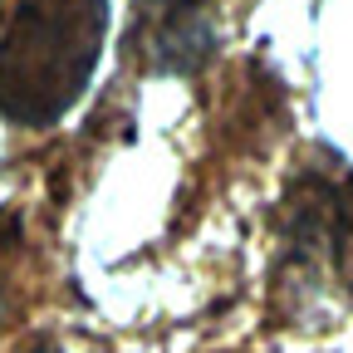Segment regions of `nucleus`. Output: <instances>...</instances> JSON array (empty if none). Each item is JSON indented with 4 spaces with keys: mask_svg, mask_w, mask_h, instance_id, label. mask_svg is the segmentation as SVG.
<instances>
[{
    "mask_svg": "<svg viewBox=\"0 0 353 353\" xmlns=\"http://www.w3.org/2000/svg\"><path fill=\"white\" fill-rule=\"evenodd\" d=\"M108 34V0H20L0 30V118L50 128L79 99Z\"/></svg>",
    "mask_w": 353,
    "mask_h": 353,
    "instance_id": "obj_1",
    "label": "nucleus"
},
{
    "mask_svg": "<svg viewBox=\"0 0 353 353\" xmlns=\"http://www.w3.org/2000/svg\"><path fill=\"white\" fill-rule=\"evenodd\" d=\"M280 236L290 260L334 285H353V167L324 157L294 176Z\"/></svg>",
    "mask_w": 353,
    "mask_h": 353,
    "instance_id": "obj_2",
    "label": "nucleus"
},
{
    "mask_svg": "<svg viewBox=\"0 0 353 353\" xmlns=\"http://www.w3.org/2000/svg\"><path fill=\"white\" fill-rule=\"evenodd\" d=\"M143 50L157 74H192L216 44L211 0H143Z\"/></svg>",
    "mask_w": 353,
    "mask_h": 353,
    "instance_id": "obj_3",
    "label": "nucleus"
},
{
    "mask_svg": "<svg viewBox=\"0 0 353 353\" xmlns=\"http://www.w3.org/2000/svg\"><path fill=\"white\" fill-rule=\"evenodd\" d=\"M0 324H6V275H0Z\"/></svg>",
    "mask_w": 353,
    "mask_h": 353,
    "instance_id": "obj_4",
    "label": "nucleus"
},
{
    "mask_svg": "<svg viewBox=\"0 0 353 353\" xmlns=\"http://www.w3.org/2000/svg\"><path fill=\"white\" fill-rule=\"evenodd\" d=\"M30 353H59V348H54V343H34Z\"/></svg>",
    "mask_w": 353,
    "mask_h": 353,
    "instance_id": "obj_5",
    "label": "nucleus"
}]
</instances>
